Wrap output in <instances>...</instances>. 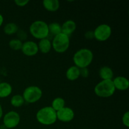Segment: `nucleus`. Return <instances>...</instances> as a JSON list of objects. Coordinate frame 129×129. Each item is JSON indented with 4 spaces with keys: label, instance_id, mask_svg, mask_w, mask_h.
<instances>
[{
    "label": "nucleus",
    "instance_id": "nucleus-1",
    "mask_svg": "<svg viewBox=\"0 0 129 129\" xmlns=\"http://www.w3.org/2000/svg\"><path fill=\"white\" fill-rule=\"evenodd\" d=\"M94 58L93 53L90 49L83 48L77 50L73 57L74 66L79 69L88 68L92 63Z\"/></svg>",
    "mask_w": 129,
    "mask_h": 129
},
{
    "label": "nucleus",
    "instance_id": "nucleus-7",
    "mask_svg": "<svg viewBox=\"0 0 129 129\" xmlns=\"http://www.w3.org/2000/svg\"><path fill=\"white\" fill-rule=\"evenodd\" d=\"M112 30L109 25L102 23L97 26L93 30L94 39L98 42H105L112 35Z\"/></svg>",
    "mask_w": 129,
    "mask_h": 129
},
{
    "label": "nucleus",
    "instance_id": "nucleus-28",
    "mask_svg": "<svg viewBox=\"0 0 129 129\" xmlns=\"http://www.w3.org/2000/svg\"><path fill=\"white\" fill-rule=\"evenodd\" d=\"M3 109L1 105L0 104V120L3 118Z\"/></svg>",
    "mask_w": 129,
    "mask_h": 129
},
{
    "label": "nucleus",
    "instance_id": "nucleus-2",
    "mask_svg": "<svg viewBox=\"0 0 129 129\" xmlns=\"http://www.w3.org/2000/svg\"><path fill=\"white\" fill-rule=\"evenodd\" d=\"M36 119L40 124L51 125L57 120V112L50 106H46L38 110L36 113Z\"/></svg>",
    "mask_w": 129,
    "mask_h": 129
},
{
    "label": "nucleus",
    "instance_id": "nucleus-25",
    "mask_svg": "<svg viewBox=\"0 0 129 129\" xmlns=\"http://www.w3.org/2000/svg\"><path fill=\"white\" fill-rule=\"evenodd\" d=\"M29 3L28 0H15V3L19 7H24Z\"/></svg>",
    "mask_w": 129,
    "mask_h": 129
},
{
    "label": "nucleus",
    "instance_id": "nucleus-6",
    "mask_svg": "<svg viewBox=\"0 0 129 129\" xmlns=\"http://www.w3.org/2000/svg\"><path fill=\"white\" fill-rule=\"evenodd\" d=\"M42 94L43 92L41 88L37 86L31 85L24 89L22 96L26 103H35L41 99Z\"/></svg>",
    "mask_w": 129,
    "mask_h": 129
},
{
    "label": "nucleus",
    "instance_id": "nucleus-26",
    "mask_svg": "<svg viewBox=\"0 0 129 129\" xmlns=\"http://www.w3.org/2000/svg\"><path fill=\"white\" fill-rule=\"evenodd\" d=\"M80 69V76L83 77L84 78H88L89 74V70H88V68H82V69Z\"/></svg>",
    "mask_w": 129,
    "mask_h": 129
},
{
    "label": "nucleus",
    "instance_id": "nucleus-9",
    "mask_svg": "<svg viewBox=\"0 0 129 129\" xmlns=\"http://www.w3.org/2000/svg\"><path fill=\"white\" fill-rule=\"evenodd\" d=\"M57 112V119L64 123L70 122L74 119L75 113L71 108L65 107Z\"/></svg>",
    "mask_w": 129,
    "mask_h": 129
},
{
    "label": "nucleus",
    "instance_id": "nucleus-20",
    "mask_svg": "<svg viewBox=\"0 0 129 129\" xmlns=\"http://www.w3.org/2000/svg\"><path fill=\"white\" fill-rule=\"evenodd\" d=\"M25 103V102L23 98L22 95L18 94L13 96L11 98V100H10V103H11V105L14 107H16V108H20V107H22Z\"/></svg>",
    "mask_w": 129,
    "mask_h": 129
},
{
    "label": "nucleus",
    "instance_id": "nucleus-4",
    "mask_svg": "<svg viewBox=\"0 0 129 129\" xmlns=\"http://www.w3.org/2000/svg\"><path fill=\"white\" fill-rule=\"evenodd\" d=\"M115 88L112 80H102L94 88V92L100 98H109L115 93Z\"/></svg>",
    "mask_w": 129,
    "mask_h": 129
},
{
    "label": "nucleus",
    "instance_id": "nucleus-13",
    "mask_svg": "<svg viewBox=\"0 0 129 129\" xmlns=\"http://www.w3.org/2000/svg\"><path fill=\"white\" fill-rule=\"evenodd\" d=\"M66 78L69 81H74L80 77V69L75 66L69 67L66 73Z\"/></svg>",
    "mask_w": 129,
    "mask_h": 129
},
{
    "label": "nucleus",
    "instance_id": "nucleus-10",
    "mask_svg": "<svg viewBox=\"0 0 129 129\" xmlns=\"http://www.w3.org/2000/svg\"><path fill=\"white\" fill-rule=\"evenodd\" d=\"M21 50L23 54L26 56L33 57L38 54L39 48L37 44L35 42L27 40L23 42Z\"/></svg>",
    "mask_w": 129,
    "mask_h": 129
},
{
    "label": "nucleus",
    "instance_id": "nucleus-30",
    "mask_svg": "<svg viewBox=\"0 0 129 129\" xmlns=\"http://www.w3.org/2000/svg\"><path fill=\"white\" fill-rule=\"evenodd\" d=\"M0 129H8L3 124L0 125Z\"/></svg>",
    "mask_w": 129,
    "mask_h": 129
},
{
    "label": "nucleus",
    "instance_id": "nucleus-27",
    "mask_svg": "<svg viewBox=\"0 0 129 129\" xmlns=\"http://www.w3.org/2000/svg\"><path fill=\"white\" fill-rule=\"evenodd\" d=\"M84 37L87 39V40H92L94 39V34H93V30H89L87 31L84 34Z\"/></svg>",
    "mask_w": 129,
    "mask_h": 129
},
{
    "label": "nucleus",
    "instance_id": "nucleus-16",
    "mask_svg": "<svg viewBox=\"0 0 129 129\" xmlns=\"http://www.w3.org/2000/svg\"><path fill=\"white\" fill-rule=\"evenodd\" d=\"M99 76L102 80H112L114 73L112 68L105 66L100 69Z\"/></svg>",
    "mask_w": 129,
    "mask_h": 129
},
{
    "label": "nucleus",
    "instance_id": "nucleus-12",
    "mask_svg": "<svg viewBox=\"0 0 129 129\" xmlns=\"http://www.w3.org/2000/svg\"><path fill=\"white\" fill-rule=\"evenodd\" d=\"M76 23L74 20H68L61 25V33L70 36L76 30Z\"/></svg>",
    "mask_w": 129,
    "mask_h": 129
},
{
    "label": "nucleus",
    "instance_id": "nucleus-24",
    "mask_svg": "<svg viewBox=\"0 0 129 129\" xmlns=\"http://www.w3.org/2000/svg\"><path fill=\"white\" fill-rule=\"evenodd\" d=\"M122 123L124 126L128 128L129 127V112L127 111L123 115L122 118Z\"/></svg>",
    "mask_w": 129,
    "mask_h": 129
},
{
    "label": "nucleus",
    "instance_id": "nucleus-31",
    "mask_svg": "<svg viewBox=\"0 0 129 129\" xmlns=\"http://www.w3.org/2000/svg\"><path fill=\"white\" fill-rule=\"evenodd\" d=\"M84 129H88V128H84Z\"/></svg>",
    "mask_w": 129,
    "mask_h": 129
},
{
    "label": "nucleus",
    "instance_id": "nucleus-22",
    "mask_svg": "<svg viewBox=\"0 0 129 129\" xmlns=\"http://www.w3.org/2000/svg\"><path fill=\"white\" fill-rule=\"evenodd\" d=\"M9 47L12 50L17 51V50H21V47H22L23 42L17 39H11L9 42Z\"/></svg>",
    "mask_w": 129,
    "mask_h": 129
},
{
    "label": "nucleus",
    "instance_id": "nucleus-32",
    "mask_svg": "<svg viewBox=\"0 0 129 129\" xmlns=\"http://www.w3.org/2000/svg\"><path fill=\"white\" fill-rule=\"evenodd\" d=\"M0 83H1V82H0Z\"/></svg>",
    "mask_w": 129,
    "mask_h": 129
},
{
    "label": "nucleus",
    "instance_id": "nucleus-5",
    "mask_svg": "<svg viewBox=\"0 0 129 129\" xmlns=\"http://www.w3.org/2000/svg\"><path fill=\"white\" fill-rule=\"evenodd\" d=\"M52 42V48L55 52L59 54H62L68 50L70 45L69 37L60 33L54 36Z\"/></svg>",
    "mask_w": 129,
    "mask_h": 129
},
{
    "label": "nucleus",
    "instance_id": "nucleus-3",
    "mask_svg": "<svg viewBox=\"0 0 129 129\" xmlns=\"http://www.w3.org/2000/svg\"><path fill=\"white\" fill-rule=\"evenodd\" d=\"M29 31L33 37L39 40L47 38L50 34L48 24L43 20H35L31 23Z\"/></svg>",
    "mask_w": 129,
    "mask_h": 129
},
{
    "label": "nucleus",
    "instance_id": "nucleus-11",
    "mask_svg": "<svg viewBox=\"0 0 129 129\" xmlns=\"http://www.w3.org/2000/svg\"><path fill=\"white\" fill-rule=\"evenodd\" d=\"M115 89L119 91H125L129 88V81L124 76H117L112 79Z\"/></svg>",
    "mask_w": 129,
    "mask_h": 129
},
{
    "label": "nucleus",
    "instance_id": "nucleus-29",
    "mask_svg": "<svg viewBox=\"0 0 129 129\" xmlns=\"http://www.w3.org/2000/svg\"><path fill=\"white\" fill-rule=\"evenodd\" d=\"M3 22H4L3 16V15H1V13H0V27H1V26L3 25Z\"/></svg>",
    "mask_w": 129,
    "mask_h": 129
},
{
    "label": "nucleus",
    "instance_id": "nucleus-15",
    "mask_svg": "<svg viewBox=\"0 0 129 129\" xmlns=\"http://www.w3.org/2000/svg\"><path fill=\"white\" fill-rule=\"evenodd\" d=\"M43 6L49 12H55L60 8V2L58 0H44Z\"/></svg>",
    "mask_w": 129,
    "mask_h": 129
},
{
    "label": "nucleus",
    "instance_id": "nucleus-21",
    "mask_svg": "<svg viewBox=\"0 0 129 129\" xmlns=\"http://www.w3.org/2000/svg\"><path fill=\"white\" fill-rule=\"evenodd\" d=\"M49 26V34L54 35V36L61 33V25L57 22H52L48 25Z\"/></svg>",
    "mask_w": 129,
    "mask_h": 129
},
{
    "label": "nucleus",
    "instance_id": "nucleus-17",
    "mask_svg": "<svg viewBox=\"0 0 129 129\" xmlns=\"http://www.w3.org/2000/svg\"><path fill=\"white\" fill-rule=\"evenodd\" d=\"M13 87L7 82L0 83V98H5L8 97L12 93Z\"/></svg>",
    "mask_w": 129,
    "mask_h": 129
},
{
    "label": "nucleus",
    "instance_id": "nucleus-14",
    "mask_svg": "<svg viewBox=\"0 0 129 129\" xmlns=\"http://www.w3.org/2000/svg\"><path fill=\"white\" fill-rule=\"evenodd\" d=\"M37 45L39 51L42 54H48L52 49V42L48 38L40 40Z\"/></svg>",
    "mask_w": 129,
    "mask_h": 129
},
{
    "label": "nucleus",
    "instance_id": "nucleus-18",
    "mask_svg": "<svg viewBox=\"0 0 129 129\" xmlns=\"http://www.w3.org/2000/svg\"><path fill=\"white\" fill-rule=\"evenodd\" d=\"M50 107L55 111L60 110L62 108L66 107V101L64 98H61V97H57V98H54L52 100L51 103V106Z\"/></svg>",
    "mask_w": 129,
    "mask_h": 129
},
{
    "label": "nucleus",
    "instance_id": "nucleus-23",
    "mask_svg": "<svg viewBox=\"0 0 129 129\" xmlns=\"http://www.w3.org/2000/svg\"><path fill=\"white\" fill-rule=\"evenodd\" d=\"M16 36H17V39L20 40L23 42V41H26L27 39L28 35L26 31L21 29H19L16 32Z\"/></svg>",
    "mask_w": 129,
    "mask_h": 129
},
{
    "label": "nucleus",
    "instance_id": "nucleus-8",
    "mask_svg": "<svg viewBox=\"0 0 129 129\" xmlns=\"http://www.w3.org/2000/svg\"><path fill=\"white\" fill-rule=\"evenodd\" d=\"M3 124L8 129L17 127L20 122V115L15 111H10L3 117Z\"/></svg>",
    "mask_w": 129,
    "mask_h": 129
},
{
    "label": "nucleus",
    "instance_id": "nucleus-19",
    "mask_svg": "<svg viewBox=\"0 0 129 129\" xmlns=\"http://www.w3.org/2000/svg\"><path fill=\"white\" fill-rule=\"evenodd\" d=\"M19 28L17 24L13 22L6 24L3 28L4 33L8 35H12L13 34H16Z\"/></svg>",
    "mask_w": 129,
    "mask_h": 129
}]
</instances>
